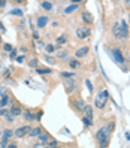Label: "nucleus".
I'll use <instances>...</instances> for the list:
<instances>
[{"label":"nucleus","mask_w":130,"mask_h":148,"mask_svg":"<svg viewBox=\"0 0 130 148\" xmlns=\"http://www.w3.org/2000/svg\"><path fill=\"white\" fill-rule=\"evenodd\" d=\"M109 135H111V132H109V129L106 126H103V127H100L97 130L96 139H97V142H99V147L105 148V147L109 145Z\"/></svg>","instance_id":"nucleus-1"},{"label":"nucleus","mask_w":130,"mask_h":148,"mask_svg":"<svg viewBox=\"0 0 130 148\" xmlns=\"http://www.w3.org/2000/svg\"><path fill=\"white\" fill-rule=\"evenodd\" d=\"M108 100H109L108 90H102L100 93L96 94V97H94V106H96L97 109H103L108 105Z\"/></svg>","instance_id":"nucleus-2"},{"label":"nucleus","mask_w":130,"mask_h":148,"mask_svg":"<svg viewBox=\"0 0 130 148\" xmlns=\"http://www.w3.org/2000/svg\"><path fill=\"white\" fill-rule=\"evenodd\" d=\"M63 87L67 94H75L78 91V82L75 81V78H66L63 82Z\"/></svg>","instance_id":"nucleus-3"},{"label":"nucleus","mask_w":130,"mask_h":148,"mask_svg":"<svg viewBox=\"0 0 130 148\" xmlns=\"http://www.w3.org/2000/svg\"><path fill=\"white\" fill-rule=\"evenodd\" d=\"M85 105H87V103H85L84 99H81V97H73V99H70V108H72L75 112H78V114H82L84 109H85Z\"/></svg>","instance_id":"nucleus-4"},{"label":"nucleus","mask_w":130,"mask_h":148,"mask_svg":"<svg viewBox=\"0 0 130 148\" xmlns=\"http://www.w3.org/2000/svg\"><path fill=\"white\" fill-rule=\"evenodd\" d=\"M76 39H79V40H84V39H88L90 38V34H91V29L88 27V25H81V27H78L76 32Z\"/></svg>","instance_id":"nucleus-5"},{"label":"nucleus","mask_w":130,"mask_h":148,"mask_svg":"<svg viewBox=\"0 0 130 148\" xmlns=\"http://www.w3.org/2000/svg\"><path fill=\"white\" fill-rule=\"evenodd\" d=\"M29 132H30V126L24 124V126H20L18 129H15V130H14V136H15V138H18V139H21V138H24V136H27Z\"/></svg>","instance_id":"nucleus-6"},{"label":"nucleus","mask_w":130,"mask_h":148,"mask_svg":"<svg viewBox=\"0 0 130 148\" xmlns=\"http://www.w3.org/2000/svg\"><path fill=\"white\" fill-rule=\"evenodd\" d=\"M111 54H112V58H114L118 64H124L126 60H124V56H123V53H121L120 48H112Z\"/></svg>","instance_id":"nucleus-7"},{"label":"nucleus","mask_w":130,"mask_h":148,"mask_svg":"<svg viewBox=\"0 0 130 148\" xmlns=\"http://www.w3.org/2000/svg\"><path fill=\"white\" fill-rule=\"evenodd\" d=\"M49 141H51V135L47 132V130L42 129V132L38 135V142H39L40 145H48Z\"/></svg>","instance_id":"nucleus-8"},{"label":"nucleus","mask_w":130,"mask_h":148,"mask_svg":"<svg viewBox=\"0 0 130 148\" xmlns=\"http://www.w3.org/2000/svg\"><path fill=\"white\" fill-rule=\"evenodd\" d=\"M81 20H82V23H84L85 25H91V24L94 23V16H93V14L88 12V11H82Z\"/></svg>","instance_id":"nucleus-9"},{"label":"nucleus","mask_w":130,"mask_h":148,"mask_svg":"<svg viewBox=\"0 0 130 148\" xmlns=\"http://www.w3.org/2000/svg\"><path fill=\"white\" fill-rule=\"evenodd\" d=\"M21 115H23V118L25 120V121H38V118H36V114H34L33 111H30V109H23V112H21Z\"/></svg>","instance_id":"nucleus-10"},{"label":"nucleus","mask_w":130,"mask_h":148,"mask_svg":"<svg viewBox=\"0 0 130 148\" xmlns=\"http://www.w3.org/2000/svg\"><path fill=\"white\" fill-rule=\"evenodd\" d=\"M49 23V18H48V15H39L38 18H36V25H38V29H45L47 25Z\"/></svg>","instance_id":"nucleus-11"},{"label":"nucleus","mask_w":130,"mask_h":148,"mask_svg":"<svg viewBox=\"0 0 130 148\" xmlns=\"http://www.w3.org/2000/svg\"><path fill=\"white\" fill-rule=\"evenodd\" d=\"M88 53H90V47L88 45H84V47H79V48L75 51V57L76 58H84Z\"/></svg>","instance_id":"nucleus-12"},{"label":"nucleus","mask_w":130,"mask_h":148,"mask_svg":"<svg viewBox=\"0 0 130 148\" xmlns=\"http://www.w3.org/2000/svg\"><path fill=\"white\" fill-rule=\"evenodd\" d=\"M120 32H121V39L129 38V27L126 21H120Z\"/></svg>","instance_id":"nucleus-13"},{"label":"nucleus","mask_w":130,"mask_h":148,"mask_svg":"<svg viewBox=\"0 0 130 148\" xmlns=\"http://www.w3.org/2000/svg\"><path fill=\"white\" fill-rule=\"evenodd\" d=\"M9 112H11L12 115L18 117V115H21L23 108H21V105H20V103H14V105H11V109H9Z\"/></svg>","instance_id":"nucleus-14"},{"label":"nucleus","mask_w":130,"mask_h":148,"mask_svg":"<svg viewBox=\"0 0 130 148\" xmlns=\"http://www.w3.org/2000/svg\"><path fill=\"white\" fill-rule=\"evenodd\" d=\"M112 36L117 40H121V32H120V23H115L112 25Z\"/></svg>","instance_id":"nucleus-15"},{"label":"nucleus","mask_w":130,"mask_h":148,"mask_svg":"<svg viewBox=\"0 0 130 148\" xmlns=\"http://www.w3.org/2000/svg\"><path fill=\"white\" fill-rule=\"evenodd\" d=\"M57 58L60 62H69V51L67 49H60L58 54H57Z\"/></svg>","instance_id":"nucleus-16"},{"label":"nucleus","mask_w":130,"mask_h":148,"mask_svg":"<svg viewBox=\"0 0 130 148\" xmlns=\"http://www.w3.org/2000/svg\"><path fill=\"white\" fill-rule=\"evenodd\" d=\"M34 72L39 73V75H51V73H53V69H51V67H36V69H34Z\"/></svg>","instance_id":"nucleus-17"},{"label":"nucleus","mask_w":130,"mask_h":148,"mask_svg":"<svg viewBox=\"0 0 130 148\" xmlns=\"http://www.w3.org/2000/svg\"><path fill=\"white\" fill-rule=\"evenodd\" d=\"M67 63H69V67H70L72 71H75V69H79V67H81V63H79V60H78L76 57L72 58V60H69Z\"/></svg>","instance_id":"nucleus-18"},{"label":"nucleus","mask_w":130,"mask_h":148,"mask_svg":"<svg viewBox=\"0 0 130 148\" xmlns=\"http://www.w3.org/2000/svg\"><path fill=\"white\" fill-rule=\"evenodd\" d=\"M42 132V127L40 126H38V127H30V132H29V135L27 136H30V138H38V135Z\"/></svg>","instance_id":"nucleus-19"},{"label":"nucleus","mask_w":130,"mask_h":148,"mask_svg":"<svg viewBox=\"0 0 130 148\" xmlns=\"http://www.w3.org/2000/svg\"><path fill=\"white\" fill-rule=\"evenodd\" d=\"M40 8H42L43 11H48V12L54 9V6H53V3H51L49 0H43V2L40 3Z\"/></svg>","instance_id":"nucleus-20"},{"label":"nucleus","mask_w":130,"mask_h":148,"mask_svg":"<svg viewBox=\"0 0 130 148\" xmlns=\"http://www.w3.org/2000/svg\"><path fill=\"white\" fill-rule=\"evenodd\" d=\"M76 9H79V3H72L70 6H67L66 9H64V14H67V15L69 14H73Z\"/></svg>","instance_id":"nucleus-21"},{"label":"nucleus","mask_w":130,"mask_h":148,"mask_svg":"<svg viewBox=\"0 0 130 148\" xmlns=\"http://www.w3.org/2000/svg\"><path fill=\"white\" fill-rule=\"evenodd\" d=\"M27 64H29L31 69H36V67L39 66V60H38L36 57H30V58L27 60Z\"/></svg>","instance_id":"nucleus-22"},{"label":"nucleus","mask_w":130,"mask_h":148,"mask_svg":"<svg viewBox=\"0 0 130 148\" xmlns=\"http://www.w3.org/2000/svg\"><path fill=\"white\" fill-rule=\"evenodd\" d=\"M82 114H84L87 118L93 120V106H90V105H85V109H84Z\"/></svg>","instance_id":"nucleus-23"},{"label":"nucleus","mask_w":130,"mask_h":148,"mask_svg":"<svg viewBox=\"0 0 130 148\" xmlns=\"http://www.w3.org/2000/svg\"><path fill=\"white\" fill-rule=\"evenodd\" d=\"M9 15H12V16H23L24 15V11L20 9V8H14L12 11H9Z\"/></svg>","instance_id":"nucleus-24"},{"label":"nucleus","mask_w":130,"mask_h":148,"mask_svg":"<svg viewBox=\"0 0 130 148\" xmlns=\"http://www.w3.org/2000/svg\"><path fill=\"white\" fill-rule=\"evenodd\" d=\"M8 103H9V93H6L5 96H2V99H0V106L5 108V106H8Z\"/></svg>","instance_id":"nucleus-25"},{"label":"nucleus","mask_w":130,"mask_h":148,"mask_svg":"<svg viewBox=\"0 0 130 148\" xmlns=\"http://www.w3.org/2000/svg\"><path fill=\"white\" fill-rule=\"evenodd\" d=\"M2 136L6 138V139H12V138H14V130H12V129H5L3 133H2Z\"/></svg>","instance_id":"nucleus-26"},{"label":"nucleus","mask_w":130,"mask_h":148,"mask_svg":"<svg viewBox=\"0 0 130 148\" xmlns=\"http://www.w3.org/2000/svg\"><path fill=\"white\" fill-rule=\"evenodd\" d=\"M66 42H67V34H66V33L60 34V36L57 38V45H64Z\"/></svg>","instance_id":"nucleus-27"},{"label":"nucleus","mask_w":130,"mask_h":148,"mask_svg":"<svg viewBox=\"0 0 130 148\" xmlns=\"http://www.w3.org/2000/svg\"><path fill=\"white\" fill-rule=\"evenodd\" d=\"M45 62L49 63V64H57V60L53 56H49V54H45Z\"/></svg>","instance_id":"nucleus-28"},{"label":"nucleus","mask_w":130,"mask_h":148,"mask_svg":"<svg viewBox=\"0 0 130 148\" xmlns=\"http://www.w3.org/2000/svg\"><path fill=\"white\" fill-rule=\"evenodd\" d=\"M5 118H6V121H8V123H14V121H15V115H12L9 111H8L6 114H5Z\"/></svg>","instance_id":"nucleus-29"},{"label":"nucleus","mask_w":130,"mask_h":148,"mask_svg":"<svg viewBox=\"0 0 130 148\" xmlns=\"http://www.w3.org/2000/svg\"><path fill=\"white\" fill-rule=\"evenodd\" d=\"M75 72H62V73H60V76H62V78H64V79H66V78H75Z\"/></svg>","instance_id":"nucleus-30"},{"label":"nucleus","mask_w":130,"mask_h":148,"mask_svg":"<svg viewBox=\"0 0 130 148\" xmlns=\"http://www.w3.org/2000/svg\"><path fill=\"white\" fill-rule=\"evenodd\" d=\"M54 49H55V45H53V43H48V45H45V53H47V54H51Z\"/></svg>","instance_id":"nucleus-31"},{"label":"nucleus","mask_w":130,"mask_h":148,"mask_svg":"<svg viewBox=\"0 0 130 148\" xmlns=\"http://www.w3.org/2000/svg\"><path fill=\"white\" fill-rule=\"evenodd\" d=\"M3 49L6 51V53H11V51L14 49V47L11 45V43H3Z\"/></svg>","instance_id":"nucleus-32"},{"label":"nucleus","mask_w":130,"mask_h":148,"mask_svg":"<svg viewBox=\"0 0 130 148\" xmlns=\"http://www.w3.org/2000/svg\"><path fill=\"white\" fill-rule=\"evenodd\" d=\"M8 93V87L6 85H0V97H2V96H5Z\"/></svg>","instance_id":"nucleus-33"},{"label":"nucleus","mask_w":130,"mask_h":148,"mask_svg":"<svg viewBox=\"0 0 130 148\" xmlns=\"http://www.w3.org/2000/svg\"><path fill=\"white\" fill-rule=\"evenodd\" d=\"M9 58H11V60H15V58H16V48H14L11 53H9Z\"/></svg>","instance_id":"nucleus-34"},{"label":"nucleus","mask_w":130,"mask_h":148,"mask_svg":"<svg viewBox=\"0 0 130 148\" xmlns=\"http://www.w3.org/2000/svg\"><path fill=\"white\" fill-rule=\"evenodd\" d=\"M15 60H16L18 63H24V62H25V54H24V56H16Z\"/></svg>","instance_id":"nucleus-35"},{"label":"nucleus","mask_w":130,"mask_h":148,"mask_svg":"<svg viewBox=\"0 0 130 148\" xmlns=\"http://www.w3.org/2000/svg\"><path fill=\"white\" fill-rule=\"evenodd\" d=\"M57 145H58V141H55V139H51L48 142V147H57Z\"/></svg>","instance_id":"nucleus-36"},{"label":"nucleus","mask_w":130,"mask_h":148,"mask_svg":"<svg viewBox=\"0 0 130 148\" xmlns=\"http://www.w3.org/2000/svg\"><path fill=\"white\" fill-rule=\"evenodd\" d=\"M108 129H109V132L112 133V132H114V127H115V123H114V121H111V123H109V126H106Z\"/></svg>","instance_id":"nucleus-37"},{"label":"nucleus","mask_w":130,"mask_h":148,"mask_svg":"<svg viewBox=\"0 0 130 148\" xmlns=\"http://www.w3.org/2000/svg\"><path fill=\"white\" fill-rule=\"evenodd\" d=\"M85 84H87V88H88V91L93 93V85H91V82H90V81H85Z\"/></svg>","instance_id":"nucleus-38"},{"label":"nucleus","mask_w":130,"mask_h":148,"mask_svg":"<svg viewBox=\"0 0 130 148\" xmlns=\"http://www.w3.org/2000/svg\"><path fill=\"white\" fill-rule=\"evenodd\" d=\"M42 115H43V111H38V114H36L38 121H40V120H42Z\"/></svg>","instance_id":"nucleus-39"},{"label":"nucleus","mask_w":130,"mask_h":148,"mask_svg":"<svg viewBox=\"0 0 130 148\" xmlns=\"http://www.w3.org/2000/svg\"><path fill=\"white\" fill-rule=\"evenodd\" d=\"M6 112H8V109H5V108L0 106V117H3V115L6 114Z\"/></svg>","instance_id":"nucleus-40"},{"label":"nucleus","mask_w":130,"mask_h":148,"mask_svg":"<svg viewBox=\"0 0 130 148\" xmlns=\"http://www.w3.org/2000/svg\"><path fill=\"white\" fill-rule=\"evenodd\" d=\"M6 6V0H0V9H3Z\"/></svg>","instance_id":"nucleus-41"},{"label":"nucleus","mask_w":130,"mask_h":148,"mask_svg":"<svg viewBox=\"0 0 130 148\" xmlns=\"http://www.w3.org/2000/svg\"><path fill=\"white\" fill-rule=\"evenodd\" d=\"M33 38L38 40V39H39V33H38V32H33Z\"/></svg>","instance_id":"nucleus-42"},{"label":"nucleus","mask_w":130,"mask_h":148,"mask_svg":"<svg viewBox=\"0 0 130 148\" xmlns=\"http://www.w3.org/2000/svg\"><path fill=\"white\" fill-rule=\"evenodd\" d=\"M124 3H126V6L130 9V0H124Z\"/></svg>","instance_id":"nucleus-43"},{"label":"nucleus","mask_w":130,"mask_h":148,"mask_svg":"<svg viewBox=\"0 0 130 148\" xmlns=\"http://www.w3.org/2000/svg\"><path fill=\"white\" fill-rule=\"evenodd\" d=\"M0 30H2V32H3V33H5V25H3V24H2V23H0Z\"/></svg>","instance_id":"nucleus-44"},{"label":"nucleus","mask_w":130,"mask_h":148,"mask_svg":"<svg viewBox=\"0 0 130 148\" xmlns=\"http://www.w3.org/2000/svg\"><path fill=\"white\" fill-rule=\"evenodd\" d=\"M70 2H72V3H81L82 0H70Z\"/></svg>","instance_id":"nucleus-45"},{"label":"nucleus","mask_w":130,"mask_h":148,"mask_svg":"<svg viewBox=\"0 0 130 148\" xmlns=\"http://www.w3.org/2000/svg\"><path fill=\"white\" fill-rule=\"evenodd\" d=\"M14 2H15V3H23L24 0H14Z\"/></svg>","instance_id":"nucleus-46"},{"label":"nucleus","mask_w":130,"mask_h":148,"mask_svg":"<svg viewBox=\"0 0 130 148\" xmlns=\"http://www.w3.org/2000/svg\"><path fill=\"white\" fill-rule=\"evenodd\" d=\"M2 133H3V130H2V127H0V136H2Z\"/></svg>","instance_id":"nucleus-47"},{"label":"nucleus","mask_w":130,"mask_h":148,"mask_svg":"<svg viewBox=\"0 0 130 148\" xmlns=\"http://www.w3.org/2000/svg\"><path fill=\"white\" fill-rule=\"evenodd\" d=\"M0 43H2V36H0Z\"/></svg>","instance_id":"nucleus-48"},{"label":"nucleus","mask_w":130,"mask_h":148,"mask_svg":"<svg viewBox=\"0 0 130 148\" xmlns=\"http://www.w3.org/2000/svg\"><path fill=\"white\" fill-rule=\"evenodd\" d=\"M129 21H130V14H129Z\"/></svg>","instance_id":"nucleus-49"},{"label":"nucleus","mask_w":130,"mask_h":148,"mask_svg":"<svg viewBox=\"0 0 130 148\" xmlns=\"http://www.w3.org/2000/svg\"><path fill=\"white\" fill-rule=\"evenodd\" d=\"M49 2H51V0H49Z\"/></svg>","instance_id":"nucleus-50"}]
</instances>
